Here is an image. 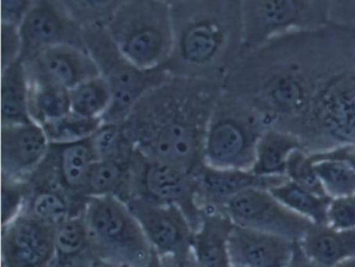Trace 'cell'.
Segmentation results:
<instances>
[{"instance_id": "1", "label": "cell", "mask_w": 355, "mask_h": 267, "mask_svg": "<svg viewBox=\"0 0 355 267\" xmlns=\"http://www.w3.org/2000/svg\"><path fill=\"white\" fill-rule=\"evenodd\" d=\"M354 45L355 28L334 22L282 35L242 53L222 88L254 107L270 127L290 132Z\"/></svg>"}, {"instance_id": "2", "label": "cell", "mask_w": 355, "mask_h": 267, "mask_svg": "<svg viewBox=\"0 0 355 267\" xmlns=\"http://www.w3.org/2000/svg\"><path fill=\"white\" fill-rule=\"evenodd\" d=\"M222 84L168 76L149 90L122 123L143 156L194 172L205 163V142Z\"/></svg>"}, {"instance_id": "3", "label": "cell", "mask_w": 355, "mask_h": 267, "mask_svg": "<svg viewBox=\"0 0 355 267\" xmlns=\"http://www.w3.org/2000/svg\"><path fill=\"white\" fill-rule=\"evenodd\" d=\"M168 74L223 86L244 44L242 0H182L171 5Z\"/></svg>"}, {"instance_id": "4", "label": "cell", "mask_w": 355, "mask_h": 267, "mask_svg": "<svg viewBox=\"0 0 355 267\" xmlns=\"http://www.w3.org/2000/svg\"><path fill=\"white\" fill-rule=\"evenodd\" d=\"M290 134L307 153L355 145V46L319 84Z\"/></svg>"}, {"instance_id": "5", "label": "cell", "mask_w": 355, "mask_h": 267, "mask_svg": "<svg viewBox=\"0 0 355 267\" xmlns=\"http://www.w3.org/2000/svg\"><path fill=\"white\" fill-rule=\"evenodd\" d=\"M122 55L150 70L164 67L171 55V5L165 0H128L105 24Z\"/></svg>"}, {"instance_id": "6", "label": "cell", "mask_w": 355, "mask_h": 267, "mask_svg": "<svg viewBox=\"0 0 355 267\" xmlns=\"http://www.w3.org/2000/svg\"><path fill=\"white\" fill-rule=\"evenodd\" d=\"M269 128L254 107L222 88L205 134V165L250 171L259 140Z\"/></svg>"}, {"instance_id": "7", "label": "cell", "mask_w": 355, "mask_h": 267, "mask_svg": "<svg viewBox=\"0 0 355 267\" xmlns=\"http://www.w3.org/2000/svg\"><path fill=\"white\" fill-rule=\"evenodd\" d=\"M82 214L97 258L128 267H148L153 246L124 201L115 196H90Z\"/></svg>"}, {"instance_id": "8", "label": "cell", "mask_w": 355, "mask_h": 267, "mask_svg": "<svg viewBox=\"0 0 355 267\" xmlns=\"http://www.w3.org/2000/svg\"><path fill=\"white\" fill-rule=\"evenodd\" d=\"M84 42L112 93L111 107L103 118V123H123L137 102L169 76L164 67L142 69L126 59L105 26L84 28Z\"/></svg>"}, {"instance_id": "9", "label": "cell", "mask_w": 355, "mask_h": 267, "mask_svg": "<svg viewBox=\"0 0 355 267\" xmlns=\"http://www.w3.org/2000/svg\"><path fill=\"white\" fill-rule=\"evenodd\" d=\"M334 0H242L243 53L268 41L331 22Z\"/></svg>"}, {"instance_id": "10", "label": "cell", "mask_w": 355, "mask_h": 267, "mask_svg": "<svg viewBox=\"0 0 355 267\" xmlns=\"http://www.w3.org/2000/svg\"><path fill=\"white\" fill-rule=\"evenodd\" d=\"M134 196L180 207L194 232L200 225L202 210L197 202L194 174L175 165L153 160L137 151L132 163Z\"/></svg>"}, {"instance_id": "11", "label": "cell", "mask_w": 355, "mask_h": 267, "mask_svg": "<svg viewBox=\"0 0 355 267\" xmlns=\"http://www.w3.org/2000/svg\"><path fill=\"white\" fill-rule=\"evenodd\" d=\"M90 138L72 142H51L42 163L26 181L31 190L53 188L69 196L80 213L86 204V184L94 163Z\"/></svg>"}, {"instance_id": "12", "label": "cell", "mask_w": 355, "mask_h": 267, "mask_svg": "<svg viewBox=\"0 0 355 267\" xmlns=\"http://www.w3.org/2000/svg\"><path fill=\"white\" fill-rule=\"evenodd\" d=\"M232 223L266 233L301 241L315 223L282 204L268 190L249 188L224 207Z\"/></svg>"}, {"instance_id": "13", "label": "cell", "mask_w": 355, "mask_h": 267, "mask_svg": "<svg viewBox=\"0 0 355 267\" xmlns=\"http://www.w3.org/2000/svg\"><path fill=\"white\" fill-rule=\"evenodd\" d=\"M126 204L159 257L180 258L192 250L194 229L180 207L144 196H135Z\"/></svg>"}, {"instance_id": "14", "label": "cell", "mask_w": 355, "mask_h": 267, "mask_svg": "<svg viewBox=\"0 0 355 267\" xmlns=\"http://www.w3.org/2000/svg\"><path fill=\"white\" fill-rule=\"evenodd\" d=\"M21 59L55 45H73L86 49L84 28L58 0H34L19 26Z\"/></svg>"}, {"instance_id": "15", "label": "cell", "mask_w": 355, "mask_h": 267, "mask_svg": "<svg viewBox=\"0 0 355 267\" xmlns=\"http://www.w3.org/2000/svg\"><path fill=\"white\" fill-rule=\"evenodd\" d=\"M32 84L72 90L80 82L101 75L88 50L73 45H55L22 59Z\"/></svg>"}, {"instance_id": "16", "label": "cell", "mask_w": 355, "mask_h": 267, "mask_svg": "<svg viewBox=\"0 0 355 267\" xmlns=\"http://www.w3.org/2000/svg\"><path fill=\"white\" fill-rule=\"evenodd\" d=\"M3 267H51L55 261V227L22 210L3 225Z\"/></svg>"}, {"instance_id": "17", "label": "cell", "mask_w": 355, "mask_h": 267, "mask_svg": "<svg viewBox=\"0 0 355 267\" xmlns=\"http://www.w3.org/2000/svg\"><path fill=\"white\" fill-rule=\"evenodd\" d=\"M49 145L44 129L36 122L1 125V176L26 181L42 163Z\"/></svg>"}, {"instance_id": "18", "label": "cell", "mask_w": 355, "mask_h": 267, "mask_svg": "<svg viewBox=\"0 0 355 267\" xmlns=\"http://www.w3.org/2000/svg\"><path fill=\"white\" fill-rule=\"evenodd\" d=\"M197 202L201 209L215 207L224 209L230 199L249 188L270 190L284 183L286 176L263 177L244 169H218L201 165L194 172Z\"/></svg>"}, {"instance_id": "19", "label": "cell", "mask_w": 355, "mask_h": 267, "mask_svg": "<svg viewBox=\"0 0 355 267\" xmlns=\"http://www.w3.org/2000/svg\"><path fill=\"white\" fill-rule=\"evenodd\" d=\"M295 241L282 236L234 225L228 238L232 267H286Z\"/></svg>"}, {"instance_id": "20", "label": "cell", "mask_w": 355, "mask_h": 267, "mask_svg": "<svg viewBox=\"0 0 355 267\" xmlns=\"http://www.w3.org/2000/svg\"><path fill=\"white\" fill-rule=\"evenodd\" d=\"M202 219L193 235L192 250L205 267H232L228 238L234 223L224 209L205 207Z\"/></svg>"}, {"instance_id": "21", "label": "cell", "mask_w": 355, "mask_h": 267, "mask_svg": "<svg viewBox=\"0 0 355 267\" xmlns=\"http://www.w3.org/2000/svg\"><path fill=\"white\" fill-rule=\"evenodd\" d=\"M300 243L318 267H334L355 258V229L334 230L327 225H313Z\"/></svg>"}, {"instance_id": "22", "label": "cell", "mask_w": 355, "mask_h": 267, "mask_svg": "<svg viewBox=\"0 0 355 267\" xmlns=\"http://www.w3.org/2000/svg\"><path fill=\"white\" fill-rule=\"evenodd\" d=\"M30 80L22 59L1 69L0 107L1 125L33 121L28 109Z\"/></svg>"}, {"instance_id": "23", "label": "cell", "mask_w": 355, "mask_h": 267, "mask_svg": "<svg viewBox=\"0 0 355 267\" xmlns=\"http://www.w3.org/2000/svg\"><path fill=\"white\" fill-rule=\"evenodd\" d=\"M298 149H303V147L297 136L290 132L270 127L259 140L254 163L250 172L263 177L286 176L288 158Z\"/></svg>"}, {"instance_id": "24", "label": "cell", "mask_w": 355, "mask_h": 267, "mask_svg": "<svg viewBox=\"0 0 355 267\" xmlns=\"http://www.w3.org/2000/svg\"><path fill=\"white\" fill-rule=\"evenodd\" d=\"M132 159L128 163L95 160L87 178L86 196H115L125 203L130 200L134 196Z\"/></svg>"}, {"instance_id": "25", "label": "cell", "mask_w": 355, "mask_h": 267, "mask_svg": "<svg viewBox=\"0 0 355 267\" xmlns=\"http://www.w3.org/2000/svg\"><path fill=\"white\" fill-rule=\"evenodd\" d=\"M55 250L51 267H71L94 255L83 214L69 217L55 228Z\"/></svg>"}, {"instance_id": "26", "label": "cell", "mask_w": 355, "mask_h": 267, "mask_svg": "<svg viewBox=\"0 0 355 267\" xmlns=\"http://www.w3.org/2000/svg\"><path fill=\"white\" fill-rule=\"evenodd\" d=\"M270 192L288 208L315 223L327 225V212L331 198L320 196L286 179Z\"/></svg>"}, {"instance_id": "27", "label": "cell", "mask_w": 355, "mask_h": 267, "mask_svg": "<svg viewBox=\"0 0 355 267\" xmlns=\"http://www.w3.org/2000/svg\"><path fill=\"white\" fill-rule=\"evenodd\" d=\"M24 211L38 221L55 228L69 217L82 214L69 196L53 188L31 190Z\"/></svg>"}, {"instance_id": "28", "label": "cell", "mask_w": 355, "mask_h": 267, "mask_svg": "<svg viewBox=\"0 0 355 267\" xmlns=\"http://www.w3.org/2000/svg\"><path fill=\"white\" fill-rule=\"evenodd\" d=\"M31 119L39 125L55 121L71 111L70 91L47 84H30Z\"/></svg>"}, {"instance_id": "29", "label": "cell", "mask_w": 355, "mask_h": 267, "mask_svg": "<svg viewBox=\"0 0 355 267\" xmlns=\"http://www.w3.org/2000/svg\"><path fill=\"white\" fill-rule=\"evenodd\" d=\"M70 102L73 113L103 120L112 104L109 84L101 75L89 78L70 90Z\"/></svg>"}, {"instance_id": "30", "label": "cell", "mask_w": 355, "mask_h": 267, "mask_svg": "<svg viewBox=\"0 0 355 267\" xmlns=\"http://www.w3.org/2000/svg\"><path fill=\"white\" fill-rule=\"evenodd\" d=\"M90 140L95 160L128 163L137 152L122 124L103 123Z\"/></svg>"}, {"instance_id": "31", "label": "cell", "mask_w": 355, "mask_h": 267, "mask_svg": "<svg viewBox=\"0 0 355 267\" xmlns=\"http://www.w3.org/2000/svg\"><path fill=\"white\" fill-rule=\"evenodd\" d=\"M313 161L328 196L336 199L354 194L355 169L351 165L336 159H317Z\"/></svg>"}, {"instance_id": "32", "label": "cell", "mask_w": 355, "mask_h": 267, "mask_svg": "<svg viewBox=\"0 0 355 267\" xmlns=\"http://www.w3.org/2000/svg\"><path fill=\"white\" fill-rule=\"evenodd\" d=\"M83 28L105 26L128 0H58Z\"/></svg>"}, {"instance_id": "33", "label": "cell", "mask_w": 355, "mask_h": 267, "mask_svg": "<svg viewBox=\"0 0 355 267\" xmlns=\"http://www.w3.org/2000/svg\"><path fill=\"white\" fill-rule=\"evenodd\" d=\"M103 120L83 117L70 111L67 115L43 125L51 142H72L91 138L103 125Z\"/></svg>"}, {"instance_id": "34", "label": "cell", "mask_w": 355, "mask_h": 267, "mask_svg": "<svg viewBox=\"0 0 355 267\" xmlns=\"http://www.w3.org/2000/svg\"><path fill=\"white\" fill-rule=\"evenodd\" d=\"M286 176L291 181L315 194L328 196L315 172L313 161L304 149H298L291 154L286 165Z\"/></svg>"}, {"instance_id": "35", "label": "cell", "mask_w": 355, "mask_h": 267, "mask_svg": "<svg viewBox=\"0 0 355 267\" xmlns=\"http://www.w3.org/2000/svg\"><path fill=\"white\" fill-rule=\"evenodd\" d=\"M30 194L28 181L1 176V227L22 212Z\"/></svg>"}, {"instance_id": "36", "label": "cell", "mask_w": 355, "mask_h": 267, "mask_svg": "<svg viewBox=\"0 0 355 267\" xmlns=\"http://www.w3.org/2000/svg\"><path fill=\"white\" fill-rule=\"evenodd\" d=\"M327 225L334 230L355 229V192L331 199L328 207Z\"/></svg>"}, {"instance_id": "37", "label": "cell", "mask_w": 355, "mask_h": 267, "mask_svg": "<svg viewBox=\"0 0 355 267\" xmlns=\"http://www.w3.org/2000/svg\"><path fill=\"white\" fill-rule=\"evenodd\" d=\"M22 42L19 26L0 24V64L1 69L21 59Z\"/></svg>"}, {"instance_id": "38", "label": "cell", "mask_w": 355, "mask_h": 267, "mask_svg": "<svg viewBox=\"0 0 355 267\" xmlns=\"http://www.w3.org/2000/svg\"><path fill=\"white\" fill-rule=\"evenodd\" d=\"M34 0H0V24L19 26Z\"/></svg>"}, {"instance_id": "39", "label": "cell", "mask_w": 355, "mask_h": 267, "mask_svg": "<svg viewBox=\"0 0 355 267\" xmlns=\"http://www.w3.org/2000/svg\"><path fill=\"white\" fill-rule=\"evenodd\" d=\"M309 156L313 160L336 159V160L345 161L355 169V145L338 147V148L323 151V152L309 153Z\"/></svg>"}, {"instance_id": "40", "label": "cell", "mask_w": 355, "mask_h": 267, "mask_svg": "<svg viewBox=\"0 0 355 267\" xmlns=\"http://www.w3.org/2000/svg\"><path fill=\"white\" fill-rule=\"evenodd\" d=\"M286 267H318L303 250L300 241L295 242L292 257Z\"/></svg>"}, {"instance_id": "41", "label": "cell", "mask_w": 355, "mask_h": 267, "mask_svg": "<svg viewBox=\"0 0 355 267\" xmlns=\"http://www.w3.org/2000/svg\"><path fill=\"white\" fill-rule=\"evenodd\" d=\"M161 259L163 260V262H165L166 264L171 267H205L197 260L193 250L188 252V254L184 255V256L180 257V258L169 259L162 258L161 257Z\"/></svg>"}, {"instance_id": "42", "label": "cell", "mask_w": 355, "mask_h": 267, "mask_svg": "<svg viewBox=\"0 0 355 267\" xmlns=\"http://www.w3.org/2000/svg\"><path fill=\"white\" fill-rule=\"evenodd\" d=\"M148 267H171L163 262L161 257L153 248V255H151L150 261H149Z\"/></svg>"}, {"instance_id": "43", "label": "cell", "mask_w": 355, "mask_h": 267, "mask_svg": "<svg viewBox=\"0 0 355 267\" xmlns=\"http://www.w3.org/2000/svg\"><path fill=\"white\" fill-rule=\"evenodd\" d=\"M92 267H128L125 265L116 264V263L107 262V261L97 259Z\"/></svg>"}, {"instance_id": "44", "label": "cell", "mask_w": 355, "mask_h": 267, "mask_svg": "<svg viewBox=\"0 0 355 267\" xmlns=\"http://www.w3.org/2000/svg\"><path fill=\"white\" fill-rule=\"evenodd\" d=\"M334 267H355V258L343 261V262L338 263V264Z\"/></svg>"}, {"instance_id": "45", "label": "cell", "mask_w": 355, "mask_h": 267, "mask_svg": "<svg viewBox=\"0 0 355 267\" xmlns=\"http://www.w3.org/2000/svg\"><path fill=\"white\" fill-rule=\"evenodd\" d=\"M165 1H167V3H170V5H173V3H180V1H182V0H165Z\"/></svg>"}]
</instances>
